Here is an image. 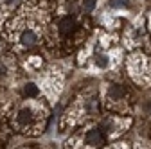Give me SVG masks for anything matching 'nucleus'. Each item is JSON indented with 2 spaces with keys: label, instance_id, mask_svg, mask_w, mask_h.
Returning a JSON list of instances; mask_svg holds the SVG:
<instances>
[{
  "label": "nucleus",
  "instance_id": "obj_4",
  "mask_svg": "<svg viewBox=\"0 0 151 149\" xmlns=\"http://www.w3.org/2000/svg\"><path fill=\"white\" fill-rule=\"evenodd\" d=\"M85 142H86L90 147H96V145H101V144L104 142V137H103V133L99 131V129H92V131L86 133Z\"/></svg>",
  "mask_w": 151,
  "mask_h": 149
},
{
  "label": "nucleus",
  "instance_id": "obj_3",
  "mask_svg": "<svg viewBox=\"0 0 151 149\" xmlns=\"http://www.w3.org/2000/svg\"><path fill=\"white\" fill-rule=\"evenodd\" d=\"M76 27H78V22H76L74 16H67V18H63V20L60 22V31H61V34H65V36L72 34V32L76 31Z\"/></svg>",
  "mask_w": 151,
  "mask_h": 149
},
{
  "label": "nucleus",
  "instance_id": "obj_5",
  "mask_svg": "<svg viewBox=\"0 0 151 149\" xmlns=\"http://www.w3.org/2000/svg\"><path fill=\"white\" fill-rule=\"evenodd\" d=\"M96 63H97V67L106 68V67H108V58H106L104 54H99V56H97V59H96Z\"/></svg>",
  "mask_w": 151,
  "mask_h": 149
},
{
  "label": "nucleus",
  "instance_id": "obj_2",
  "mask_svg": "<svg viewBox=\"0 0 151 149\" xmlns=\"http://www.w3.org/2000/svg\"><path fill=\"white\" fill-rule=\"evenodd\" d=\"M32 120H34V117H32V110L31 108H22L20 111H18L16 122H18V126H20V128H27Z\"/></svg>",
  "mask_w": 151,
  "mask_h": 149
},
{
  "label": "nucleus",
  "instance_id": "obj_7",
  "mask_svg": "<svg viewBox=\"0 0 151 149\" xmlns=\"http://www.w3.org/2000/svg\"><path fill=\"white\" fill-rule=\"evenodd\" d=\"M27 86H29V88H25V94H29V95H34L36 92H38L34 85H27Z\"/></svg>",
  "mask_w": 151,
  "mask_h": 149
},
{
  "label": "nucleus",
  "instance_id": "obj_6",
  "mask_svg": "<svg viewBox=\"0 0 151 149\" xmlns=\"http://www.w3.org/2000/svg\"><path fill=\"white\" fill-rule=\"evenodd\" d=\"M110 6H113V7H124V6H126V2H122V0H111Z\"/></svg>",
  "mask_w": 151,
  "mask_h": 149
},
{
  "label": "nucleus",
  "instance_id": "obj_1",
  "mask_svg": "<svg viewBox=\"0 0 151 149\" xmlns=\"http://www.w3.org/2000/svg\"><path fill=\"white\" fill-rule=\"evenodd\" d=\"M18 43L22 47H25V49H31V47H34L38 43V34L32 29H25L20 36H18Z\"/></svg>",
  "mask_w": 151,
  "mask_h": 149
}]
</instances>
